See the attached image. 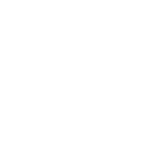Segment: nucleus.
Listing matches in <instances>:
<instances>
[]
</instances>
